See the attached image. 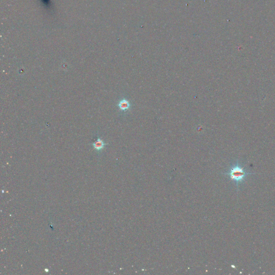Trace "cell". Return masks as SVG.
Returning a JSON list of instances; mask_svg holds the SVG:
<instances>
[{"label": "cell", "instance_id": "cell-3", "mask_svg": "<svg viewBox=\"0 0 275 275\" xmlns=\"http://www.w3.org/2000/svg\"><path fill=\"white\" fill-rule=\"evenodd\" d=\"M118 106L120 110L122 111H126L129 109L130 107V104L128 100L123 99L118 103Z\"/></svg>", "mask_w": 275, "mask_h": 275}, {"label": "cell", "instance_id": "cell-1", "mask_svg": "<svg viewBox=\"0 0 275 275\" xmlns=\"http://www.w3.org/2000/svg\"><path fill=\"white\" fill-rule=\"evenodd\" d=\"M252 174L254 173L247 172L239 163L233 165L227 172L224 173V175H228L230 178L235 183L237 189L239 188L240 183H242L248 175Z\"/></svg>", "mask_w": 275, "mask_h": 275}, {"label": "cell", "instance_id": "cell-2", "mask_svg": "<svg viewBox=\"0 0 275 275\" xmlns=\"http://www.w3.org/2000/svg\"><path fill=\"white\" fill-rule=\"evenodd\" d=\"M92 145L93 148L96 151L101 152L105 148V147L107 146V144L103 140L101 139L100 137H98L97 139L92 144Z\"/></svg>", "mask_w": 275, "mask_h": 275}]
</instances>
